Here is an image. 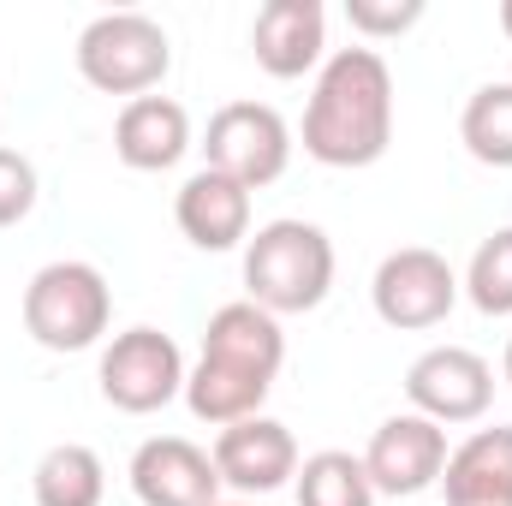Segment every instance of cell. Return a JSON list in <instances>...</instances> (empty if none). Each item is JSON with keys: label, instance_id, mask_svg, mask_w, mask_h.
Instances as JSON below:
<instances>
[{"label": "cell", "instance_id": "6da1fadb", "mask_svg": "<svg viewBox=\"0 0 512 506\" xmlns=\"http://www.w3.org/2000/svg\"><path fill=\"white\" fill-rule=\"evenodd\" d=\"M280 364H286L280 316L256 310L251 298L221 304L209 316V328H203L197 364L185 370V405H191V417L209 423V429L262 417V399L274 393Z\"/></svg>", "mask_w": 512, "mask_h": 506}, {"label": "cell", "instance_id": "7402d4cb", "mask_svg": "<svg viewBox=\"0 0 512 506\" xmlns=\"http://www.w3.org/2000/svg\"><path fill=\"white\" fill-rule=\"evenodd\" d=\"M36 197H42L36 161H30V155H18V149H0V227H18V221H30Z\"/></svg>", "mask_w": 512, "mask_h": 506}, {"label": "cell", "instance_id": "d6986e66", "mask_svg": "<svg viewBox=\"0 0 512 506\" xmlns=\"http://www.w3.org/2000/svg\"><path fill=\"white\" fill-rule=\"evenodd\" d=\"M459 143L483 167H512V84H483L465 114H459Z\"/></svg>", "mask_w": 512, "mask_h": 506}, {"label": "cell", "instance_id": "484cf974", "mask_svg": "<svg viewBox=\"0 0 512 506\" xmlns=\"http://www.w3.org/2000/svg\"><path fill=\"white\" fill-rule=\"evenodd\" d=\"M215 506H262V501H215Z\"/></svg>", "mask_w": 512, "mask_h": 506}, {"label": "cell", "instance_id": "ac0fdd59", "mask_svg": "<svg viewBox=\"0 0 512 506\" xmlns=\"http://www.w3.org/2000/svg\"><path fill=\"white\" fill-rule=\"evenodd\" d=\"M298 506H376V483L364 471L358 453L322 447L310 459H298Z\"/></svg>", "mask_w": 512, "mask_h": 506}, {"label": "cell", "instance_id": "ba28073f", "mask_svg": "<svg viewBox=\"0 0 512 506\" xmlns=\"http://www.w3.org/2000/svg\"><path fill=\"white\" fill-rule=\"evenodd\" d=\"M203 155H209L203 167L239 179L245 191H262V185H274L292 167V126L268 102H227L209 120Z\"/></svg>", "mask_w": 512, "mask_h": 506}, {"label": "cell", "instance_id": "277c9868", "mask_svg": "<svg viewBox=\"0 0 512 506\" xmlns=\"http://www.w3.org/2000/svg\"><path fill=\"white\" fill-rule=\"evenodd\" d=\"M114 322V292L96 262H42L24 286V334L42 352H90Z\"/></svg>", "mask_w": 512, "mask_h": 506}, {"label": "cell", "instance_id": "d4e9b609", "mask_svg": "<svg viewBox=\"0 0 512 506\" xmlns=\"http://www.w3.org/2000/svg\"><path fill=\"white\" fill-rule=\"evenodd\" d=\"M459 506H512V501H459Z\"/></svg>", "mask_w": 512, "mask_h": 506}, {"label": "cell", "instance_id": "30bf717a", "mask_svg": "<svg viewBox=\"0 0 512 506\" xmlns=\"http://www.w3.org/2000/svg\"><path fill=\"white\" fill-rule=\"evenodd\" d=\"M447 453L453 447H447V429L441 423H429L417 411H399V417H387L382 429L370 435L364 471H370L376 495H423V489L441 483Z\"/></svg>", "mask_w": 512, "mask_h": 506}, {"label": "cell", "instance_id": "3957f363", "mask_svg": "<svg viewBox=\"0 0 512 506\" xmlns=\"http://www.w3.org/2000/svg\"><path fill=\"white\" fill-rule=\"evenodd\" d=\"M334 292V239L316 221L280 215L245 239V298L268 316H304Z\"/></svg>", "mask_w": 512, "mask_h": 506}, {"label": "cell", "instance_id": "2e32d148", "mask_svg": "<svg viewBox=\"0 0 512 506\" xmlns=\"http://www.w3.org/2000/svg\"><path fill=\"white\" fill-rule=\"evenodd\" d=\"M441 489H447V506H459V501H512V423H495V429L465 435V441L447 453Z\"/></svg>", "mask_w": 512, "mask_h": 506}, {"label": "cell", "instance_id": "7a4b0ae2", "mask_svg": "<svg viewBox=\"0 0 512 506\" xmlns=\"http://www.w3.org/2000/svg\"><path fill=\"white\" fill-rule=\"evenodd\" d=\"M393 143V72L376 48H334L304 108V155L340 173L376 167Z\"/></svg>", "mask_w": 512, "mask_h": 506}, {"label": "cell", "instance_id": "8992f818", "mask_svg": "<svg viewBox=\"0 0 512 506\" xmlns=\"http://www.w3.org/2000/svg\"><path fill=\"white\" fill-rule=\"evenodd\" d=\"M96 387L114 411L126 417H149L161 405H173L185 393V358L173 346V334L161 328H126L102 346V364H96Z\"/></svg>", "mask_w": 512, "mask_h": 506}, {"label": "cell", "instance_id": "e0dca14e", "mask_svg": "<svg viewBox=\"0 0 512 506\" xmlns=\"http://www.w3.org/2000/svg\"><path fill=\"white\" fill-rule=\"evenodd\" d=\"M30 495H36V506H102V495H108V465L96 459V447L60 441V447H48L36 459Z\"/></svg>", "mask_w": 512, "mask_h": 506}, {"label": "cell", "instance_id": "9c48e42d", "mask_svg": "<svg viewBox=\"0 0 512 506\" xmlns=\"http://www.w3.org/2000/svg\"><path fill=\"white\" fill-rule=\"evenodd\" d=\"M405 399L429 423H477L495 405V370L471 346H429L405 370Z\"/></svg>", "mask_w": 512, "mask_h": 506}, {"label": "cell", "instance_id": "44dd1931", "mask_svg": "<svg viewBox=\"0 0 512 506\" xmlns=\"http://www.w3.org/2000/svg\"><path fill=\"white\" fill-rule=\"evenodd\" d=\"M423 18V0H346V24L370 42H387V36H405L411 24Z\"/></svg>", "mask_w": 512, "mask_h": 506}, {"label": "cell", "instance_id": "9a60e30c", "mask_svg": "<svg viewBox=\"0 0 512 506\" xmlns=\"http://www.w3.org/2000/svg\"><path fill=\"white\" fill-rule=\"evenodd\" d=\"M191 149V114L173 96H137L114 120V155L131 173H167Z\"/></svg>", "mask_w": 512, "mask_h": 506}, {"label": "cell", "instance_id": "603a6c76", "mask_svg": "<svg viewBox=\"0 0 512 506\" xmlns=\"http://www.w3.org/2000/svg\"><path fill=\"white\" fill-rule=\"evenodd\" d=\"M501 30H507V42H512V0H501Z\"/></svg>", "mask_w": 512, "mask_h": 506}, {"label": "cell", "instance_id": "4fadbf2b", "mask_svg": "<svg viewBox=\"0 0 512 506\" xmlns=\"http://www.w3.org/2000/svg\"><path fill=\"white\" fill-rule=\"evenodd\" d=\"M251 54L268 78H304L328 54V12L322 0H268L251 24Z\"/></svg>", "mask_w": 512, "mask_h": 506}, {"label": "cell", "instance_id": "ffe728a7", "mask_svg": "<svg viewBox=\"0 0 512 506\" xmlns=\"http://www.w3.org/2000/svg\"><path fill=\"white\" fill-rule=\"evenodd\" d=\"M459 292H465L483 316H512V227L489 233V239L477 245L465 280H459Z\"/></svg>", "mask_w": 512, "mask_h": 506}, {"label": "cell", "instance_id": "5bb4252c", "mask_svg": "<svg viewBox=\"0 0 512 506\" xmlns=\"http://www.w3.org/2000/svg\"><path fill=\"white\" fill-rule=\"evenodd\" d=\"M173 221L197 251H239L251 239V191L215 167H197L173 197Z\"/></svg>", "mask_w": 512, "mask_h": 506}, {"label": "cell", "instance_id": "5b68a950", "mask_svg": "<svg viewBox=\"0 0 512 506\" xmlns=\"http://www.w3.org/2000/svg\"><path fill=\"white\" fill-rule=\"evenodd\" d=\"M78 78L102 96H155L173 72V36L149 12H102L78 30Z\"/></svg>", "mask_w": 512, "mask_h": 506}, {"label": "cell", "instance_id": "8fae6325", "mask_svg": "<svg viewBox=\"0 0 512 506\" xmlns=\"http://www.w3.org/2000/svg\"><path fill=\"white\" fill-rule=\"evenodd\" d=\"M215 471H221V489H239L245 501H262L274 489H286L298 477V441L280 417H245V423H227L215 435Z\"/></svg>", "mask_w": 512, "mask_h": 506}, {"label": "cell", "instance_id": "7c38bea8", "mask_svg": "<svg viewBox=\"0 0 512 506\" xmlns=\"http://www.w3.org/2000/svg\"><path fill=\"white\" fill-rule=\"evenodd\" d=\"M131 495L143 506H215L221 501V471L215 459L185 441V435H149L131 453Z\"/></svg>", "mask_w": 512, "mask_h": 506}, {"label": "cell", "instance_id": "cb8c5ba5", "mask_svg": "<svg viewBox=\"0 0 512 506\" xmlns=\"http://www.w3.org/2000/svg\"><path fill=\"white\" fill-rule=\"evenodd\" d=\"M501 376L512 381V340H507V358H501Z\"/></svg>", "mask_w": 512, "mask_h": 506}, {"label": "cell", "instance_id": "52a82bcc", "mask_svg": "<svg viewBox=\"0 0 512 506\" xmlns=\"http://www.w3.org/2000/svg\"><path fill=\"white\" fill-rule=\"evenodd\" d=\"M370 304L387 328L399 334H423V328H441L459 304V274L453 262L429 245H405V251H387L376 262V280H370Z\"/></svg>", "mask_w": 512, "mask_h": 506}]
</instances>
